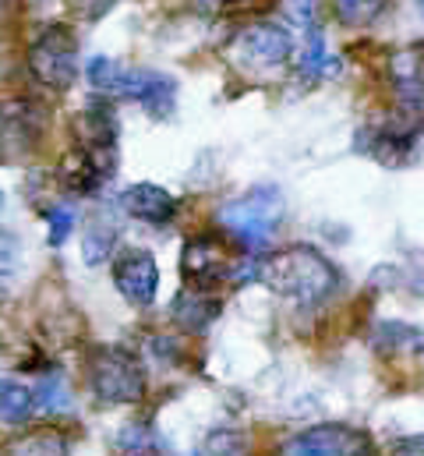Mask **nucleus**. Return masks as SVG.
<instances>
[{"instance_id":"nucleus-10","label":"nucleus","mask_w":424,"mask_h":456,"mask_svg":"<svg viewBox=\"0 0 424 456\" xmlns=\"http://www.w3.org/2000/svg\"><path fill=\"white\" fill-rule=\"evenodd\" d=\"M120 209L145 224H167L177 213V199L159 184H131L120 195Z\"/></svg>"},{"instance_id":"nucleus-7","label":"nucleus","mask_w":424,"mask_h":456,"mask_svg":"<svg viewBox=\"0 0 424 456\" xmlns=\"http://www.w3.org/2000/svg\"><path fill=\"white\" fill-rule=\"evenodd\" d=\"M230 255L223 251V244L216 237H192L184 244V255H181V269H184V280L195 287V290H206L219 280H230Z\"/></svg>"},{"instance_id":"nucleus-9","label":"nucleus","mask_w":424,"mask_h":456,"mask_svg":"<svg viewBox=\"0 0 424 456\" xmlns=\"http://www.w3.org/2000/svg\"><path fill=\"white\" fill-rule=\"evenodd\" d=\"M124 100H138L156 120H167V117L174 114V103H177V82L170 75H163V71L131 68Z\"/></svg>"},{"instance_id":"nucleus-4","label":"nucleus","mask_w":424,"mask_h":456,"mask_svg":"<svg viewBox=\"0 0 424 456\" xmlns=\"http://www.w3.org/2000/svg\"><path fill=\"white\" fill-rule=\"evenodd\" d=\"M29 71L50 86V89H68L78 75V39L68 25H50L36 36L29 46Z\"/></svg>"},{"instance_id":"nucleus-28","label":"nucleus","mask_w":424,"mask_h":456,"mask_svg":"<svg viewBox=\"0 0 424 456\" xmlns=\"http://www.w3.org/2000/svg\"><path fill=\"white\" fill-rule=\"evenodd\" d=\"M142 456H163L159 450H149V453H142Z\"/></svg>"},{"instance_id":"nucleus-22","label":"nucleus","mask_w":424,"mask_h":456,"mask_svg":"<svg viewBox=\"0 0 424 456\" xmlns=\"http://www.w3.org/2000/svg\"><path fill=\"white\" fill-rule=\"evenodd\" d=\"M14 456H68V443L57 432H36L14 446Z\"/></svg>"},{"instance_id":"nucleus-23","label":"nucleus","mask_w":424,"mask_h":456,"mask_svg":"<svg viewBox=\"0 0 424 456\" xmlns=\"http://www.w3.org/2000/svg\"><path fill=\"white\" fill-rule=\"evenodd\" d=\"M46 224H50V237H46L50 248H61L75 230V213L68 206H53V209H46Z\"/></svg>"},{"instance_id":"nucleus-20","label":"nucleus","mask_w":424,"mask_h":456,"mask_svg":"<svg viewBox=\"0 0 424 456\" xmlns=\"http://www.w3.org/2000/svg\"><path fill=\"white\" fill-rule=\"evenodd\" d=\"M206 456H251L248 436L237 428H219L206 439Z\"/></svg>"},{"instance_id":"nucleus-27","label":"nucleus","mask_w":424,"mask_h":456,"mask_svg":"<svg viewBox=\"0 0 424 456\" xmlns=\"http://www.w3.org/2000/svg\"><path fill=\"white\" fill-rule=\"evenodd\" d=\"M71 4H75L78 11H86V14H103L113 0H71Z\"/></svg>"},{"instance_id":"nucleus-17","label":"nucleus","mask_w":424,"mask_h":456,"mask_svg":"<svg viewBox=\"0 0 424 456\" xmlns=\"http://www.w3.org/2000/svg\"><path fill=\"white\" fill-rule=\"evenodd\" d=\"M32 403L43 411V414H68L71 411V393H68V382L61 375H43L32 389Z\"/></svg>"},{"instance_id":"nucleus-3","label":"nucleus","mask_w":424,"mask_h":456,"mask_svg":"<svg viewBox=\"0 0 424 456\" xmlns=\"http://www.w3.org/2000/svg\"><path fill=\"white\" fill-rule=\"evenodd\" d=\"M89 386L103 403H138L145 396V368L120 346H96L89 357Z\"/></svg>"},{"instance_id":"nucleus-18","label":"nucleus","mask_w":424,"mask_h":456,"mask_svg":"<svg viewBox=\"0 0 424 456\" xmlns=\"http://www.w3.org/2000/svg\"><path fill=\"white\" fill-rule=\"evenodd\" d=\"M32 389H25V386H18V382H7V386H0V418L7 421V425H21L29 414H32Z\"/></svg>"},{"instance_id":"nucleus-2","label":"nucleus","mask_w":424,"mask_h":456,"mask_svg":"<svg viewBox=\"0 0 424 456\" xmlns=\"http://www.w3.org/2000/svg\"><path fill=\"white\" fill-rule=\"evenodd\" d=\"M283 216H287V199H283V191H280L276 184L248 188L241 199H233V202H226V206L219 209L223 230H226L233 240H241L244 248H251V251L265 248V244L276 237Z\"/></svg>"},{"instance_id":"nucleus-30","label":"nucleus","mask_w":424,"mask_h":456,"mask_svg":"<svg viewBox=\"0 0 424 456\" xmlns=\"http://www.w3.org/2000/svg\"><path fill=\"white\" fill-rule=\"evenodd\" d=\"M226 4H241V0H226Z\"/></svg>"},{"instance_id":"nucleus-15","label":"nucleus","mask_w":424,"mask_h":456,"mask_svg":"<svg viewBox=\"0 0 424 456\" xmlns=\"http://www.w3.org/2000/svg\"><path fill=\"white\" fill-rule=\"evenodd\" d=\"M117 248V224H110L106 216H96L89 230H86V240H82V255L89 265H103L106 258L113 255Z\"/></svg>"},{"instance_id":"nucleus-13","label":"nucleus","mask_w":424,"mask_h":456,"mask_svg":"<svg viewBox=\"0 0 424 456\" xmlns=\"http://www.w3.org/2000/svg\"><path fill=\"white\" fill-rule=\"evenodd\" d=\"M78 134L86 152H103L117 149V117L106 103H93L86 114L78 117Z\"/></svg>"},{"instance_id":"nucleus-25","label":"nucleus","mask_w":424,"mask_h":456,"mask_svg":"<svg viewBox=\"0 0 424 456\" xmlns=\"http://www.w3.org/2000/svg\"><path fill=\"white\" fill-rule=\"evenodd\" d=\"M21 262V240L14 233H0V269H14Z\"/></svg>"},{"instance_id":"nucleus-5","label":"nucleus","mask_w":424,"mask_h":456,"mask_svg":"<svg viewBox=\"0 0 424 456\" xmlns=\"http://www.w3.org/2000/svg\"><path fill=\"white\" fill-rule=\"evenodd\" d=\"M280 456H371V439L350 425H315L290 436Z\"/></svg>"},{"instance_id":"nucleus-8","label":"nucleus","mask_w":424,"mask_h":456,"mask_svg":"<svg viewBox=\"0 0 424 456\" xmlns=\"http://www.w3.org/2000/svg\"><path fill=\"white\" fill-rule=\"evenodd\" d=\"M241 57L248 64H258V68H280L290 61L294 53V39L287 36V28L280 25H251L248 32H241V43H237Z\"/></svg>"},{"instance_id":"nucleus-24","label":"nucleus","mask_w":424,"mask_h":456,"mask_svg":"<svg viewBox=\"0 0 424 456\" xmlns=\"http://www.w3.org/2000/svg\"><path fill=\"white\" fill-rule=\"evenodd\" d=\"M280 11H283V18L290 21V25H298V28H312L318 21V0H283L280 4Z\"/></svg>"},{"instance_id":"nucleus-19","label":"nucleus","mask_w":424,"mask_h":456,"mask_svg":"<svg viewBox=\"0 0 424 456\" xmlns=\"http://www.w3.org/2000/svg\"><path fill=\"white\" fill-rule=\"evenodd\" d=\"M389 71H393V82H396V86H407V82H424V50H421V46H407V50L393 53Z\"/></svg>"},{"instance_id":"nucleus-6","label":"nucleus","mask_w":424,"mask_h":456,"mask_svg":"<svg viewBox=\"0 0 424 456\" xmlns=\"http://www.w3.org/2000/svg\"><path fill=\"white\" fill-rule=\"evenodd\" d=\"M113 283L120 290V297L135 308H149L156 301V290H159V265L149 251L142 248H127L117 255L113 262Z\"/></svg>"},{"instance_id":"nucleus-21","label":"nucleus","mask_w":424,"mask_h":456,"mask_svg":"<svg viewBox=\"0 0 424 456\" xmlns=\"http://www.w3.org/2000/svg\"><path fill=\"white\" fill-rule=\"evenodd\" d=\"M386 4L389 0H336V14L347 25H368V21H375L382 14Z\"/></svg>"},{"instance_id":"nucleus-29","label":"nucleus","mask_w":424,"mask_h":456,"mask_svg":"<svg viewBox=\"0 0 424 456\" xmlns=\"http://www.w3.org/2000/svg\"><path fill=\"white\" fill-rule=\"evenodd\" d=\"M418 4H421V18H424V0H418Z\"/></svg>"},{"instance_id":"nucleus-14","label":"nucleus","mask_w":424,"mask_h":456,"mask_svg":"<svg viewBox=\"0 0 424 456\" xmlns=\"http://www.w3.org/2000/svg\"><path fill=\"white\" fill-rule=\"evenodd\" d=\"M127 75H131V68L120 64V61H110V57H89V64H86L89 86L96 93H103V96H124Z\"/></svg>"},{"instance_id":"nucleus-12","label":"nucleus","mask_w":424,"mask_h":456,"mask_svg":"<svg viewBox=\"0 0 424 456\" xmlns=\"http://www.w3.org/2000/svg\"><path fill=\"white\" fill-rule=\"evenodd\" d=\"M170 312H174V319H177L184 330L202 333V330H209L212 319L219 315V301L212 297L209 290H195V287H188V290L177 294V301L170 305Z\"/></svg>"},{"instance_id":"nucleus-1","label":"nucleus","mask_w":424,"mask_h":456,"mask_svg":"<svg viewBox=\"0 0 424 456\" xmlns=\"http://www.w3.org/2000/svg\"><path fill=\"white\" fill-rule=\"evenodd\" d=\"M258 280L294 305H318L339 287V269L315 248L294 244L276 255H265Z\"/></svg>"},{"instance_id":"nucleus-16","label":"nucleus","mask_w":424,"mask_h":456,"mask_svg":"<svg viewBox=\"0 0 424 456\" xmlns=\"http://www.w3.org/2000/svg\"><path fill=\"white\" fill-rule=\"evenodd\" d=\"M298 71H301V78L305 82H318L322 75H329V71H336V61L329 57V46H325V36L322 32H308V43H305V50H301V61H298Z\"/></svg>"},{"instance_id":"nucleus-11","label":"nucleus","mask_w":424,"mask_h":456,"mask_svg":"<svg viewBox=\"0 0 424 456\" xmlns=\"http://www.w3.org/2000/svg\"><path fill=\"white\" fill-rule=\"evenodd\" d=\"M371 343L386 357H421L424 354V333L407 322H379L371 333Z\"/></svg>"},{"instance_id":"nucleus-26","label":"nucleus","mask_w":424,"mask_h":456,"mask_svg":"<svg viewBox=\"0 0 424 456\" xmlns=\"http://www.w3.org/2000/svg\"><path fill=\"white\" fill-rule=\"evenodd\" d=\"M393 456H424V436H414V439H404Z\"/></svg>"}]
</instances>
